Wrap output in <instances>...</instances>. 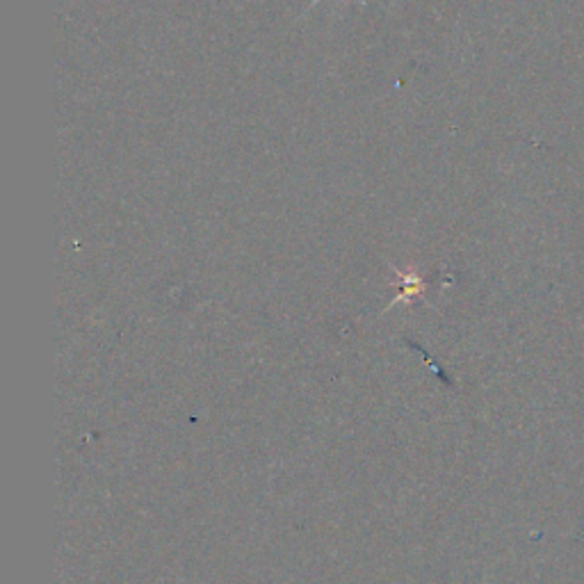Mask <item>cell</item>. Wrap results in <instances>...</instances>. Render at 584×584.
Here are the masks:
<instances>
[{"mask_svg": "<svg viewBox=\"0 0 584 584\" xmlns=\"http://www.w3.org/2000/svg\"><path fill=\"white\" fill-rule=\"evenodd\" d=\"M318 3H320V0H311V5H308V7H306V12H311V10H313V7H315V5H318Z\"/></svg>", "mask_w": 584, "mask_h": 584, "instance_id": "cell-2", "label": "cell"}, {"mask_svg": "<svg viewBox=\"0 0 584 584\" xmlns=\"http://www.w3.org/2000/svg\"><path fill=\"white\" fill-rule=\"evenodd\" d=\"M393 272L397 274V279H400V295L395 297V304H409L411 299L416 297H423L425 290H427V283L420 279V274H413V272H400L397 267H393ZM388 306V308H391Z\"/></svg>", "mask_w": 584, "mask_h": 584, "instance_id": "cell-1", "label": "cell"}]
</instances>
